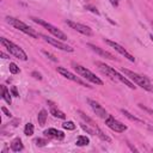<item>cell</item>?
<instances>
[{
  "label": "cell",
  "mask_w": 153,
  "mask_h": 153,
  "mask_svg": "<svg viewBox=\"0 0 153 153\" xmlns=\"http://www.w3.org/2000/svg\"><path fill=\"white\" fill-rule=\"evenodd\" d=\"M94 65L98 67V69L102 72V73H104L106 76H109L111 80H116V81H120V82H122V84H124L126 86H128L129 88H131V90H135V87L136 86H134V84L127 78V76H123L122 74H120L117 71H115L112 67H110V66H108V65H105L104 62H100V61H97V62H94Z\"/></svg>",
  "instance_id": "obj_1"
},
{
  "label": "cell",
  "mask_w": 153,
  "mask_h": 153,
  "mask_svg": "<svg viewBox=\"0 0 153 153\" xmlns=\"http://www.w3.org/2000/svg\"><path fill=\"white\" fill-rule=\"evenodd\" d=\"M121 71H122V73H123L126 76H128L134 84H136V85L140 86L141 88H143V90H146V91L153 93V84L151 82V80H149L147 76L141 75V74H139V73H136V72H133V71H130V69H127V68H122Z\"/></svg>",
  "instance_id": "obj_2"
},
{
  "label": "cell",
  "mask_w": 153,
  "mask_h": 153,
  "mask_svg": "<svg viewBox=\"0 0 153 153\" xmlns=\"http://www.w3.org/2000/svg\"><path fill=\"white\" fill-rule=\"evenodd\" d=\"M0 43H1V45H2L4 48H6V50L10 53V55H12V56H14L16 59H19V60H22V61H26V60H27L26 53H25L19 45H17L16 43H13L12 41L5 38V37H1V38H0Z\"/></svg>",
  "instance_id": "obj_3"
},
{
  "label": "cell",
  "mask_w": 153,
  "mask_h": 153,
  "mask_svg": "<svg viewBox=\"0 0 153 153\" xmlns=\"http://www.w3.org/2000/svg\"><path fill=\"white\" fill-rule=\"evenodd\" d=\"M6 22H7L11 26H13L14 29H17V30L22 31L23 33L27 35L29 37H32V38H38V37H39V33H38V32H36L32 27H30V26L26 25L24 22L17 19V18H13V17H6Z\"/></svg>",
  "instance_id": "obj_4"
},
{
  "label": "cell",
  "mask_w": 153,
  "mask_h": 153,
  "mask_svg": "<svg viewBox=\"0 0 153 153\" xmlns=\"http://www.w3.org/2000/svg\"><path fill=\"white\" fill-rule=\"evenodd\" d=\"M72 66H73V68L76 71V73H78L81 78L86 79L87 81H90V82H92V84H94V85H99V86L103 85V80L99 79L96 74H93V73H92L90 69H87L86 67H84V66H81V65H79V63H76V62H72Z\"/></svg>",
  "instance_id": "obj_5"
},
{
  "label": "cell",
  "mask_w": 153,
  "mask_h": 153,
  "mask_svg": "<svg viewBox=\"0 0 153 153\" xmlns=\"http://www.w3.org/2000/svg\"><path fill=\"white\" fill-rule=\"evenodd\" d=\"M31 19H32L36 24H38V25L43 26L44 29H47L55 38H59V39H61V41H66V39H67V35H66L65 32H62L60 29H57L56 26H54L53 24H50V23H48V22H45V20H43V19H41V18H37V17H31Z\"/></svg>",
  "instance_id": "obj_6"
},
{
  "label": "cell",
  "mask_w": 153,
  "mask_h": 153,
  "mask_svg": "<svg viewBox=\"0 0 153 153\" xmlns=\"http://www.w3.org/2000/svg\"><path fill=\"white\" fill-rule=\"evenodd\" d=\"M39 37L43 38V41H45L47 43L54 45L55 48H57V49H60V50L68 51V53H73V51H74V49H73L71 45L65 44V43L61 42V39H59V38H53V37H49V36H47V35H41V33H39Z\"/></svg>",
  "instance_id": "obj_7"
},
{
  "label": "cell",
  "mask_w": 153,
  "mask_h": 153,
  "mask_svg": "<svg viewBox=\"0 0 153 153\" xmlns=\"http://www.w3.org/2000/svg\"><path fill=\"white\" fill-rule=\"evenodd\" d=\"M105 124H106V127L108 128H110L112 131H115V133H124L126 130H127V126L126 124H123L122 122H120L118 120H116L114 116H111V115H109L105 120Z\"/></svg>",
  "instance_id": "obj_8"
},
{
  "label": "cell",
  "mask_w": 153,
  "mask_h": 153,
  "mask_svg": "<svg viewBox=\"0 0 153 153\" xmlns=\"http://www.w3.org/2000/svg\"><path fill=\"white\" fill-rule=\"evenodd\" d=\"M56 71H57V73H60L63 78H66V79H68V80H71V81H73V82H76V84H79V85H81V86H84V87H91V86H88L87 82H85L84 80H81L79 76H76L75 74H73L72 72H69V71H68L67 68H65V67H57Z\"/></svg>",
  "instance_id": "obj_9"
},
{
  "label": "cell",
  "mask_w": 153,
  "mask_h": 153,
  "mask_svg": "<svg viewBox=\"0 0 153 153\" xmlns=\"http://www.w3.org/2000/svg\"><path fill=\"white\" fill-rule=\"evenodd\" d=\"M65 23H66L71 29H73V30L78 31V32H80L81 35H85V36H92V35H93L92 29L88 27V26H86V25H84V24H80V23H76V22H73V20H68V19H66Z\"/></svg>",
  "instance_id": "obj_10"
},
{
  "label": "cell",
  "mask_w": 153,
  "mask_h": 153,
  "mask_svg": "<svg viewBox=\"0 0 153 153\" xmlns=\"http://www.w3.org/2000/svg\"><path fill=\"white\" fill-rule=\"evenodd\" d=\"M104 41H105V43H106V44H109L111 48H114L117 53H120V54H121L122 56H124L127 60H129V61H131V62H134V61H135V57H134L129 51H127V50H126L121 44H118L117 42H114V41L108 39V38H105Z\"/></svg>",
  "instance_id": "obj_11"
},
{
  "label": "cell",
  "mask_w": 153,
  "mask_h": 153,
  "mask_svg": "<svg viewBox=\"0 0 153 153\" xmlns=\"http://www.w3.org/2000/svg\"><path fill=\"white\" fill-rule=\"evenodd\" d=\"M87 103H88V105H90V108L92 109V111L98 116V117H100V118H103V120H105L108 116H109V114H108V111L98 103V102H96V100H93V99H87Z\"/></svg>",
  "instance_id": "obj_12"
},
{
  "label": "cell",
  "mask_w": 153,
  "mask_h": 153,
  "mask_svg": "<svg viewBox=\"0 0 153 153\" xmlns=\"http://www.w3.org/2000/svg\"><path fill=\"white\" fill-rule=\"evenodd\" d=\"M87 47H88L92 51H94L96 54H98V55H100V56H103V57H105V59L115 60V56H114L111 53H109V51H106V50H104V49H102V48H99V47H97V45H94V44H92V43H87Z\"/></svg>",
  "instance_id": "obj_13"
},
{
  "label": "cell",
  "mask_w": 153,
  "mask_h": 153,
  "mask_svg": "<svg viewBox=\"0 0 153 153\" xmlns=\"http://www.w3.org/2000/svg\"><path fill=\"white\" fill-rule=\"evenodd\" d=\"M44 136H48V137H51V139H56V140H63L65 139V134L63 131L61 130H57L55 128H49V129H45L43 131Z\"/></svg>",
  "instance_id": "obj_14"
},
{
  "label": "cell",
  "mask_w": 153,
  "mask_h": 153,
  "mask_svg": "<svg viewBox=\"0 0 153 153\" xmlns=\"http://www.w3.org/2000/svg\"><path fill=\"white\" fill-rule=\"evenodd\" d=\"M11 149L13 152H22L24 149V145H23L20 137H16V139L12 140V142H11Z\"/></svg>",
  "instance_id": "obj_15"
},
{
  "label": "cell",
  "mask_w": 153,
  "mask_h": 153,
  "mask_svg": "<svg viewBox=\"0 0 153 153\" xmlns=\"http://www.w3.org/2000/svg\"><path fill=\"white\" fill-rule=\"evenodd\" d=\"M49 103H50V102H49ZM50 104H51V103H50ZM50 114H51L54 117L60 118V120H65V118H66L65 112H63V111H61V110H59L57 108H55V106H54V104H51V105H50Z\"/></svg>",
  "instance_id": "obj_16"
},
{
  "label": "cell",
  "mask_w": 153,
  "mask_h": 153,
  "mask_svg": "<svg viewBox=\"0 0 153 153\" xmlns=\"http://www.w3.org/2000/svg\"><path fill=\"white\" fill-rule=\"evenodd\" d=\"M1 91H2V99L7 103V104H11L12 103V99H11V90H8L5 85L1 86Z\"/></svg>",
  "instance_id": "obj_17"
},
{
  "label": "cell",
  "mask_w": 153,
  "mask_h": 153,
  "mask_svg": "<svg viewBox=\"0 0 153 153\" xmlns=\"http://www.w3.org/2000/svg\"><path fill=\"white\" fill-rule=\"evenodd\" d=\"M47 117H48V112H47V110L42 109V110L38 112V115H37L38 124H39V126H44L45 122H47Z\"/></svg>",
  "instance_id": "obj_18"
},
{
  "label": "cell",
  "mask_w": 153,
  "mask_h": 153,
  "mask_svg": "<svg viewBox=\"0 0 153 153\" xmlns=\"http://www.w3.org/2000/svg\"><path fill=\"white\" fill-rule=\"evenodd\" d=\"M90 143V139L86 136V135H79L76 137V141H75V145L79 146V147H84V146H87Z\"/></svg>",
  "instance_id": "obj_19"
},
{
  "label": "cell",
  "mask_w": 153,
  "mask_h": 153,
  "mask_svg": "<svg viewBox=\"0 0 153 153\" xmlns=\"http://www.w3.org/2000/svg\"><path fill=\"white\" fill-rule=\"evenodd\" d=\"M94 133H96V135L99 137V139H102L103 141H106V142H111V139L108 136V135H105L100 129H99V127L98 126H96L94 127Z\"/></svg>",
  "instance_id": "obj_20"
},
{
  "label": "cell",
  "mask_w": 153,
  "mask_h": 153,
  "mask_svg": "<svg viewBox=\"0 0 153 153\" xmlns=\"http://www.w3.org/2000/svg\"><path fill=\"white\" fill-rule=\"evenodd\" d=\"M121 112L127 117V118H129L130 121H134V122H139V123H143V121L142 120H140V118H137L136 116H134V115H131L128 110H124V109H121Z\"/></svg>",
  "instance_id": "obj_21"
},
{
  "label": "cell",
  "mask_w": 153,
  "mask_h": 153,
  "mask_svg": "<svg viewBox=\"0 0 153 153\" xmlns=\"http://www.w3.org/2000/svg\"><path fill=\"white\" fill-rule=\"evenodd\" d=\"M33 131H35V127H33V124L32 123H26L25 124V127H24V134L26 135V136H31L32 134H33Z\"/></svg>",
  "instance_id": "obj_22"
},
{
  "label": "cell",
  "mask_w": 153,
  "mask_h": 153,
  "mask_svg": "<svg viewBox=\"0 0 153 153\" xmlns=\"http://www.w3.org/2000/svg\"><path fill=\"white\" fill-rule=\"evenodd\" d=\"M62 128L63 129H67V130H74L75 129V124L73 121H66L62 123Z\"/></svg>",
  "instance_id": "obj_23"
},
{
  "label": "cell",
  "mask_w": 153,
  "mask_h": 153,
  "mask_svg": "<svg viewBox=\"0 0 153 153\" xmlns=\"http://www.w3.org/2000/svg\"><path fill=\"white\" fill-rule=\"evenodd\" d=\"M8 69H10V73H12V74H18V73L20 72L19 67H18L14 62H10V65H8Z\"/></svg>",
  "instance_id": "obj_24"
},
{
  "label": "cell",
  "mask_w": 153,
  "mask_h": 153,
  "mask_svg": "<svg viewBox=\"0 0 153 153\" xmlns=\"http://www.w3.org/2000/svg\"><path fill=\"white\" fill-rule=\"evenodd\" d=\"M33 142H35L36 146H38V147H43V146H45V145L48 143V141H47L45 139H42V137H37V139H35Z\"/></svg>",
  "instance_id": "obj_25"
},
{
  "label": "cell",
  "mask_w": 153,
  "mask_h": 153,
  "mask_svg": "<svg viewBox=\"0 0 153 153\" xmlns=\"http://www.w3.org/2000/svg\"><path fill=\"white\" fill-rule=\"evenodd\" d=\"M42 53H43V54H44V55H45V56H47L48 59H50L51 61H54V62H57V59H56V57H55V56H54L53 54H50L49 51H45V50H42Z\"/></svg>",
  "instance_id": "obj_26"
},
{
  "label": "cell",
  "mask_w": 153,
  "mask_h": 153,
  "mask_svg": "<svg viewBox=\"0 0 153 153\" xmlns=\"http://www.w3.org/2000/svg\"><path fill=\"white\" fill-rule=\"evenodd\" d=\"M11 93H12L13 97H19V93H18V90H17L16 86H12L11 87Z\"/></svg>",
  "instance_id": "obj_27"
},
{
  "label": "cell",
  "mask_w": 153,
  "mask_h": 153,
  "mask_svg": "<svg viewBox=\"0 0 153 153\" xmlns=\"http://www.w3.org/2000/svg\"><path fill=\"white\" fill-rule=\"evenodd\" d=\"M31 75H32L35 79H37V80H42V75H41L39 73H37V72H32Z\"/></svg>",
  "instance_id": "obj_28"
},
{
  "label": "cell",
  "mask_w": 153,
  "mask_h": 153,
  "mask_svg": "<svg viewBox=\"0 0 153 153\" xmlns=\"http://www.w3.org/2000/svg\"><path fill=\"white\" fill-rule=\"evenodd\" d=\"M1 111H2V112L6 115V116H8V117H11V116H12V114H11V112H10V111H8V110L5 108V106H1Z\"/></svg>",
  "instance_id": "obj_29"
},
{
  "label": "cell",
  "mask_w": 153,
  "mask_h": 153,
  "mask_svg": "<svg viewBox=\"0 0 153 153\" xmlns=\"http://www.w3.org/2000/svg\"><path fill=\"white\" fill-rule=\"evenodd\" d=\"M109 1H110V4H111L112 6H115V7H117L118 4H120V0H109Z\"/></svg>",
  "instance_id": "obj_30"
},
{
  "label": "cell",
  "mask_w": 153,
  "mask_h": 153,
  "mask_svg": "<svg viewBox=\"0 0 153 153\" xmlns=\"http://www.w3.org/2000/svg\"><path fill=\"white\" fill-rule=\"evenodd\" d=\"M0 55H1V57H2V59H10V55H6L4 51H1V53H0Z\"/></svg>",
  "instance_id": "obj_31"
},
{
  "label": "cell",
  "mask_w": 153,
  "mask_h": 153,
  "mask_svg": "<svg viewBox=\"0 0 153 153\" xmlns=\"http://www.w3.org/2000/svg\"><path fill=\"white\" fill-rule=\"evenodd\" d=\"M149 38H151V41L153 42V35H149Z\"/></svg>",
  "instance_id": "obj_32"
}]
</instances>
